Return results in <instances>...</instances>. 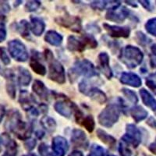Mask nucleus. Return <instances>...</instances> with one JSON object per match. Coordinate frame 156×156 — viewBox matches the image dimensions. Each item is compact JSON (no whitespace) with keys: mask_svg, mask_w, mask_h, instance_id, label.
I'll return each instance as SVG.
<instances>
[{"mask_svg":"<svg viewBox=\"0 0 156 156\" xmlns=\"http://www.w3.org/2000/svg\"><path fill=\"white\" fill-rule=\"evenodd\" d=\"M155 76H156V74H155Z\"/></svg>","mask_w":156,"mask_h":156,"instance_id":"53","label":"nucleus"},{"mask_svg":"<svg viewBox=\"0 0 156 156\" xmlns=\"http://www.w3.org/2000/svg\"><path fill=\"white\" fill-rule=\"evenodd\" d=\"M129 144H127L126 141L122 140L121 139V141L119 143V151L121 156H131L132 151L129 148Z\"/></svg>","mask_w":156,"mask_h":156,"instance_id":"30","label":"nucleus"},{"mask_svg":"<svg viewBox=\"0 0 156 156\" xmlns=\"http://www.w3.org/2000/svg\"><path fill=\"white\" fill-rule=\"evenodd\" d=\"M8 50L11 56L18 62H25L28 58V52L24 44L19 40H12L8 43Z\"/></svg>","mask_w":156,"mask_h":156,"instance_id":"6","label":"nucleus"},{"mask_svg":"<svg viewBox=\"0 0 156 156\" xmlns=\"http://www.w3.org/2000/svg\"><path fill=\"white\" fill-rule=\"evenodd\" d=\"M38 151L41 156H55L51 152H50L48 146L45 144H41L38 147Z\"/></svg>","mask_w":156,"mask_h":156,"instance_id":"37","label":"nucleus"},{"mask_svg":"<svg viewBox=\"0 0 156 156\" xmlns=\"http://www.w3.org/2000/svg\"><path fill=\"white\" fill-rule=\"evenodd\" d=\"M44 40L54 46H58L62 42V36L55 30H49L44 36Z\"/></svg>","mask_w":156,"mask_h":156,"instance_id":"20","label":"nucleus"},{"mask_svg":"<svg viewBox=\"0 0 156 156\" xmlns=\"http://www.w3.org/2000/svg\"><path fill=\"white\" fill-rule=\"evenodd\" d=\"M88 156H105V149L98 144H93Z\"/></svg>","mask_w":156,"mask_h":156,"instance_id":"31","label":"nucleus"},{"mask_svg":"<svg viewBox=\"0 0 156 156\" xmlns=\"http://www.w3.org/2000/svg\"><path fill=\"white\" fill-rule=\"evenodd\" d=\"M122 92L123 93L125 96L128 98L129 101H131L132 103H136L138 101V98L136 97V94L133 92V90H129V89H126V88H122Z\"/></svg>","mask_w":156,"mask_h":156,"instance_id":"33","label":"nucleus"},{"mask_svg":"<svg viewBox=\"0 0 156 156\" xmlns=\"http://www.w3.org/2000/svg\"><path fill=\"white\" fill-rule=\"evenodd\" d=\"M147 122V124H148L149 126H151V127L156 128V121L153 117H150Z\"/></svg>","mask_w":156,"mask_h":156,"instance_id":"43","label":"nucleus"},{"mask_svg":"<svg viewBox=\"0 0 156 156\" xmlns=\"http://www.w3.org/2000/svg\"><path fill=\"white\" fill-rule=\"evenodd\" d=\"M71 142L76 147H83L86 149L88 146L87 136L83 130L79 129H74L73 130L72 136H71Z\"/></svg>","mask_w":156,"mask_h":156,"instance_id":"14","label":"nucleus"},{"mask_svg":"<svg viewBox=\"0 0 156 156\" xmlns=\"http://www.w3.org/2000/svg\"><path fill=\"white\" fill-rule=\"evenodd\" d=\"M120 82L123 84L133 87H138L141 85V79L133 73H122L120 76Z\"/></svg>","mask_w":156,"mask_h":156,"instance_id":"16","label":"nucleus"},{"mask_svg":"<svg viewBox=\"0 0 156 156\" xmlns=\"http://www.w3.org/2000/svg\"><path fill=\"white\" fill-rule=\"evenodd\" d=\"M0 151H1V147H0Z\"/></svg>","mask_w":156,"mask_h":156,"instance_id":"51","label":"nucleus"},{"mask_svg":"<svg viewBox=\"0 0 156 156\" xmlns=\"http://www.w3.org/2000/svg\"><path fill=\"white\" fill-rule=\"evenodd\" d=\"M45 28V23L38 17L30 18V30L36 36H40Z\"/></svg>","mask_w":156,"mask_h":156,"instance_id":"18","label":"nucleus"},{"mask_svg":"<svg viewBox=\"0 0 156 156\" xmlns=\"http://www.w3.org/2000/svg\"><path fill=\"white\" fill-rule=\"evenodd\" d=\"M41 123L43 127L45 129H47L48 132L55 131V128H56V122L52 118L49 116H44L41 119Z\"/></svg>","mask_w":156,"mask_h":156,"instance_id":"28","label":"nucleus"},{"mask_svg":"<svg viewBox=\"0 0 156 156\" xmlns=\"http://www.w3.org/2000/svg\"><path fill=\"white\" fill-rule=\"evenodd\" d=\"M69 156H83V153L80 151H73V152H71Z\"/></svg>","mask_w":156,"mask_h":156,"instance_id":"47","label":"nucleus"},{"mask_svg":"<svg viewBox=\"0 0 156 156\" xmlns=\"http://www.w3.org/2000/svg\"><path fill=\"white\" fill-rule=\"evenodd\" d=\"M18 70V81L22 86H27L31 80V75L27 69L20 67Z\"/></svg>","mask_w":156,"mask_h":156,"instance_id":"24","label":"nucleus"},{"mask_svg":"<svg viewBox=\"0 0 156 156\" xmlns=\"http://www.w3.org/2000/svg\"><path fill=\"white\" fill-rule=\"evenodd\" d=\"M23 156H37V155H36V154H32V153H30V154H26V155H23Z\"/></svg>","mask_w":156,"mask_h":156,"instance_id":"50","label":"nucleus"},{"mask_svg":"<svg viewBox=\"0 0 156 156\" xmlns=\"http://www.w3.org/2000/svg\"><path fill=\"white\" fill-rule=\"evenodd\" d=\"M151 51H152V53L156 56V44H153L151 47Z\"/></svg>","mask_w":156,"mask_h":156,"instance_id":"49","label":"nucleus"},{"mask_svg":"<svg viewBox=\"0 0 156 156\" xmlns=\"http://www.w3.org/2000/svg\"><path fill=\"white\" fill-rule=\"evenodd\" d=\"M55 21L62 27H67L70 30H73V31L79 32L81 30V23L80 19L76 16L66 14L58 16L57 19H55Z\"/></svg>","mask_w":156,"mask_h":156,"instance_id":"9","label":"nucleus"},{"mask_svg":"<svg viewBox=\"0 0 156 156\" xmlns=\"http://www.w3.org/2000/svg\"><path fill=\"white\" fill-rule=\"evenodd\" d=\"M140 94L144 105H147L149 108H151L153 111L156 112V100L152 97V95L145 89H141L140 90Z\"/></svg>","mask_w":156,"mask_h":156,"instance_id":"22","label":"nucleus"},{"mask_svg":"<svg viewBox=\"0 0 156 156\" xmlns=\"http://www.w3.org/2000/svg\"><path fill=\"white\" fill-rule=\"evenodd\" d=\"M126 133L122 137V140L126 141L129 145L136 147L141 142L140 132L133 124L126 125Z\"/></svg>","mask_w":156,"mask_h":156,"instance_id":"8","label":"nucleus"},{"mask_svg":"<svg viewBox=\"0 0 156 156\" xmlns=\"http://www.w3.org/2000/svg\"><path fill=\"white\" fill-rule=\"evenodd\" d=\"M98 46V42L90 34H85L81 37L69 36L67 40V48L72 51H83L86 48H94Z\"/></svg>","mask_w":156,"mask_h":156,"instance_id":"2","label":"nucleus"},{"mask_svg":"<svg viewBox=\"0 0 156 156\" xmlns=\"http://www.w3.org/2000/svg\"><path fill=\"white\" fill-rule=\"evenodd\" d=\"M136 41L141 45H144L147 44V37L144 35L142 32H136Z\"/></svg>","mask_w":156,"mask_h":156,"instance_id":"39","label":"nucleus"},{"mask_svg":"<svg viewBox=\"0 0 156 156\" xmlns=\"http://www.w3.org/2000/svg\"><path fill=\"white\" fill-rule=\"evenodd\" d=\"M73 102H67L66 101H58L54 105L55 111L62 116L69 118L73 112Z\"/></svg>","mask_w":156,"mask_h":156,"instance_id":"15","label":"nucleus"},{"mask_svg":"<svg viewBox=\"0 0 156 156\" xmlns=\"http://www.w3.org/2000/svg\"><path fill=\"white\" fill-rule=\"evenodd\" d=\"M48 62L49 65L48 66V78L50 80L60 84L65 83L66 74H65V70L62 64L55 59L54 57L48 60Z\"/></svg>","mask_w":156,"mask_h":156,"instance_id":"5","label":"nucleus"},{"mask_svg":"<svg viewBox=\"0 0 156 156\" xmlns=\"http://www.w3.org/2000/svg\"><path fill=\"white\" fill-rule=\"evenodd\" d=\"M4 115H5V108L3 105H0V122H2Z\"/></svg>","mask_w":156,"mask_h":156,"instance_id":"45","label":"nucleus"},{"mask_svg":"<svg viewBox=\"0 0 156 156\" xmlns=\"http://www.w3.org/2000/svg\"><path fill=\"white\" fill-rule=\"evenodd\" d=\"M36 143L37 142H36V140L34 139H28V140H27V141L25 142L24 146L26 147V149H27L28 151H30V150H32V149L35 147Z\"/></svg>","mask_w":156,"mask_h":156,"instance_id":"40","label":"nucleus"},{"mask_svg":"<svg viewBox=\"0 0 156 156\" xmlns=\"http://www.w3.org/2000/svg\"><path fill=\"white\" fill-rule=\"evenodd\" d=\"M146 84L149 88L152 90L154 94H156V84L154 83V81L151 80H146Z\"/></svg>","mask_w":156,"mask_h":156,"instance_id":"42","label":"nucleus"},{"mask_svg":"<svg viewBox=\"0 0 156 156\" xmlns=\"http://www.w3.org/2000/svg\"><path fill=\"white\" fill-rule=\"evenodd\" d=\"M6 37V30H5V24L3 23H0V42L3 41Z\"/></svg>","mask_w":156,"mask_h":156,"instance_id":"41","label":"nucleus"},{"mask_svg":"<svg viewBox=\"0 0 156 156\" xmlns=\"http://www.w3.org/2000/svg\"><path fill=\"white\" fill-rule=\"evenodd\" d=\"M69 145L67 140L60 136H55L52 139V150L57 156H64L68 151Z\"/></svg>","mask_w":156,"mask_h":156,"instance_id":"13","label":"nucleus"},{"mask_svg":"<svg viewBox=\"0 0 156 156\" xmlns=\"http://www.w3.org/2000/svg\"><path fill=\"white\" fill-rule=\"evenodd\" d=\"M104 28L106 30L108 34L113 37H124L126 38L130 34V29L128 27H119V26H112V25L104 23Z\"/></svg>","mask_w":156,"mask_h":156,"instance_id":"11","label":"nucleus"},{"mask_svg":"<svg viewBox=\"0 0 156 156\" xmlns=\"http://www.w3.org/2000/svg\"><path fill=\"white\" fill-rule=\"evenodd\" d=\"M120 114V108L115 104H109L101 111L98 115V122L105 127H112L118 121Z\"/></svg>","mask_w":156,"mask_h":156,"instance_id":"4","label":"nucleus"},{"mask_svg":"<svg viewBox=\"0 0 156 156\" xmlns=\"http://www.w3.org/2000/svg\"><path fill=\"white\" fill-rule=\"evenodd\" d=\"M3 143L6 146V151L4 153L3 156H16V143L10 138V136L6 133L2 135Z\"/></svg>","mask_w":156,"mask_h":156,"instance_id":"17","label":"nucleus"},{"mask_svg":"<svg viewBox=\"0 0 156 156\" xmlns=\"http://www.w3.org/2000/svg\"><path fill=\"white\" fill-rule=\"evenodd\" d=\"M130 114L135 122H139L147 117V112L141 106H135L130 109Z\"/></svg>","mask_w":156,"mask_h":156,"instance_id":"23","label":"nucleus"},{"mask_svg":"<svg viewBox=\"0 0 156 156\" xmlns=\"http://www.w3.org/2000/svg\"><path fill=\"white\" fill-rule=\"evenodd\" d=\"M139 2H140L141 3V5L144 6L145 9H148V10H150V9H151V7H150V3H149V1H139Z\"/></svg>","mask_w":156,"mask_h":156,"instance_id":"44","label":"nucleus"},{"mask_svg":"<svg viewBox=\"0 0 156 156\" xmlns=\"http://www.w3.org/2000/svg\"><path fill=\"white\" fill-rule=\"evenodd\" d=\"M29 24L26 20H22L20 22L19 25V27H18V30H20V34L23 37H26V36H29Z\"/></svg>","mask_w":156,"mask_h":156,"instance_id":"35","label":"nucleus"},{"mask_svg":"<svg viewBox=\"0 0 156 156\" xmlns=\"http://www.w3.org/2000/svg\"><path fill=\"white\" fill-rule=\"evenodd\" d=\"M80 76H84L87 78L98 76L94 66L87 59L76 61L74 66L69 70V77L71 83H73Z\"/></svg>","mask_w":156,"mask_h":156,"instance_id":"1","label":"nucleus"},{"mask_svg":"<svg viewBox=\"0 0 156 156\" xmlns=\"http://www.w3.org/2000/svg\"><path fill=\"white\" fill-rule=\"evenodd\" d=\"M91 7L94 9H99V10H102V9L108 8L109 6V9H114V8L119 7L120 5L119 2H115V1H94L90 4Z\"/></svg>","mask_w":156,"mask_h":156,"instance_id":"21","label":"nucleus"},{"mask_svg":"<svg viewBox=\"0 0 156 156\" xmlns=\"http://www.w3.org/2000/svg\"><path fill=\"white\" fill-rule=\"evenodd\" d=\"M145 28L149 34L156 36V17L149 20L145 23Z\"/></svg>","mask_w":156,"mask_h":156,"instance_id":"32","label":"nucleus"},{"mask_svg":"<svg viewBox=\"0 0 156 156\" xmlns=\"http://www.w3.org/2000/svg\"><path fill=\"white\" fill-rule=\"evenodd\" d=\"M97 136L105 144L108 145L109 147H113L115 144V139L111 135L108 134L106 132L101 129H97Z\"/></svg>","mask_w":156,"mask_h":156,"instance_id":"26","label":"nucleus"},{"mask_svg":"<svg viewBox=\"0 0 156 156\" xmlns=\"http://www.w3.org/2000/svg\"><path fill=\"white\" fill-rule=\"evenodd\" d=\"M32 89L34 90V92L37 94V96L41 98L43 100H48V90L45 87L43 82L40 81L38 80H34Z\"/></svg>","mask_w":156,"mask_h":156,"instance_id":"19","label":"nucleus"},{"mask_svg":"<svg viewBox=\"0 0 156 156\" xmlns=\"http://www.w3.org/2000/svg\"><path fill=\"white\" fill-rule=\"evenodd\" d=\"M40 5H41V2L39 1H29L25 5V9L28 12H33V11L37 10L40 7Z\"/></svg>","mask_w":156,"mask_h":156,"instance_id":"34","label":"nucleus"},{"mask_svg":"<svg viewBox=\"0 0 156 156\" xmlns=\"http://www.w3.org/2000/svg\"><path fill=\"white\" fill-rule=\"evenodd\" d=\"M19 101L21 105L22 108L27 111L30 115L32 116L37 117L39 114V110L34 107V103L35 102V100L27 91L26 90H23L20 94Z\"/></svg>","mask_w":156,"mask_h":156,"instance_id":"7","label":"nucleus"},{"mask_svg":"<svg viewBox=\"0 0 156 156\" xmlns=\"http://www.w3.org/2000/svg\"><path fill=\"white\" fill-rule=\"evenodd\" d=\"M35 135H36V136H37V137L38 139H41L43 137V136H44V133L42 131V130H41V129H39V130L36 131Z\"/></svg>","mask_w":156,"mask_h":156,"instance_id":"46","label":"nucleus"},{"mask_svg":"<svg viewBox=\"0 0 156 156\" xmlns=\"http://www.w3.org/2000/svg\"><path fill=\"white\" fill-rule=\"evenodd\" d=\"M119 7L108 9L105 16L106 19L115 23H122L124 21V20L129 16V11L123 6L121 9H119Z\"/></svg>","mask_w":156,"mask_h":156,"instance_id":"10","label":"nucleus"},{"mask_svg":"<svg viewBox=\"0 0 156 156\" xmlns=\"http://www.w3.org/2000/svg\"><path fill=\"white\" fill-rule=\"evenodd\" d=\"M144 58L142 51L136 47L132 45H127L122 50L120 55V60L126 66L130 69L136 67L141 63Z\"/></svg>","mask_w":156,"mask_h":156,"instance_id":"3","label":"nucleus"},{"mask_svg":"<svg viewBox=\"0 0 156 156\" xmlns=\"http://www.w3.org/2000/svg\"><path fill=\"white\" fill-rule=\"evenodd\" d=\"M0 58L5 65H8V64L10 63V58H9V55H7L4 48H0Z\"/></svg>","mask_w":156,"mask_h":156,"instance_id":"38","label":"nucleus"},{"mask_svg":"<svg viewBox=\"0 0 156 156\" xmlns=\"http://www.w3.org/2000/svg\"><path fill=\"white\" fill-rule=\"evenodd\" d=\"M30 66L37 74L44 76L46 73V68L41 62L37 60V58L33 55L30 61Z\"/></svg>","mask_w":156,"mask_h":156,"instance_id":"25","label":"nucleus"},{"mask_svg":"<svg viewBox=\"0 0 156 156\" xmlns=\"http://www.w3.org/2000/svg\"><path fill=\"white\" fill-rule=\"evenodd\" d=\"M98 68L101 73L108 79H111L112 76V69L109 66V57L106 52H101L98 57Z\"/></svg>","mask_w":156,"mask_h":156,"instance_id":"12","label":"nucleus"},{"mask_svg":"<svg viewBox=\"0 0 156 156\" xmlns=\"http://www.w3.org/2000/svg\"><path fill=\"white\" fill-rule=\"evenodd\" d=\"M82 125L86 128L87 131L91 133L94 130V120L93 119L92 115H89L84 117L83 120H82Z\"/></svg>","mask_w":156,"mask_h":156,"instance_id":"29","label":"nucleus"},{"mask_svg":"<svg viewBox=\"0 0 156 156\" xmlns=\"http://www.w3.org/2000/svg\"><path fill=\"white\" fill-rule=\"evenodd\" d=\"M9 82L7 83V86H6V90H7V92L9 94V95L12 98H14L15 95H16V87L14 85V83H13V78L12 79H9Z\"/></svg>","mask_w":156,"mask_h":156,"instance_id":"36","label":"nucleus"},{"mask_svg":"<svg viewBox=\"0 0 156 156\" xmlns=\"http://www.w3.org/2000/svg\"><path fill=\"white\" fill-rule=\"evenodd\" d=\"M109 156H114V155H109Z\"/></svg>","mask_w":156,"mask_h":156,"instance_id":"52","label":"nucleus"},{"mask_svg":"<svg viewBox=\"0 0 156 156\" xmlns=\"http://www.w3.org/2000/svg\"><path fill=\"white\" fill-rule=\"evenodd\" d=\"M88 95L90 96V98L93 100H94L97 102L100 103V104H102V103L105 102L107 100L106 95L105 94V93L101 91V90H99V89H98L97 87H95V88L92 89V90H90Z\"/></svg>","mask_w":156,"mask_h":156,"instance_id":"27","label":"nucleus"},{"mask_svg":"<svg viewBox=\"0 0 156 156\" xmlns=\"http://www.w3.org/2000/svg\"><path fill=\"white\" fill-rule=\"evenodd\" d=\"M149 149H150V150H151V151L154 153V154H156V143L151 144V145H150V147H149Z\"/></svg>","mask_w":156,"mask_h":156,"instance_id":"48","label":"nucleus"}]
</instances>
